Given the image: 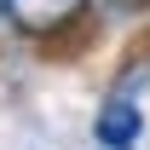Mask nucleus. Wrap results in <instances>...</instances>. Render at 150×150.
<instances>
[{
	"label": "nucleus",
	"mask_w": 150,
	"mask_h": 150,
	"mask_svg": "<svg viewBox=\"0 0 150 150\" xmlns=\"http://www.w3.org/2000/svg\"><path fill=\"white\" fill-rule=\"evenodd\" d=\"M139 6H150V0H139Z\"/></svg>",
	"instance_id": "4"
},
{
	"label": "nucleus",
	"mask_w": 150,
	"mask_h": 150,
	"mask_svg": "<svg viewBox=\"0 0 150 150\" xmlns=\"http://www.w3.org/2000/svg\"><path fill=\"white\" fill-rule=\"evenodd\" d=\"M6 18H12V0H0V23H6Z\"/></svg>",
	"instance_id": "3"
},
{
	"label": "nucleus",
	"mask_w": 150,
	"mask_h": 150,
	"mask_svg": "<svg viewBox=\"0 0 150 150\" xmlns=\"http://www.w3.org/2000/svg\"><path fill=\"white\" fill-rule=\"evenodd\" d=\"M139 133H144V115H139V104H133V98H104V104H98V115H93V139L104 150H133L139 144Z\"/></svg>",
	"instance_id": "2"
},
{
	"label": "nucleus",
	"mask_w": 150,
	"mask_h": 150,
	"mask_svg": "<svg viewBox=\"0 0 150 150\" xmlns=\"http://www.w3.org/2000/svg\"><path fill=\"white\" fill-rule=\"evenodd\" d=\"M93 0H12V29L29 40H64L75 23H87Z\"/></svg>",
	"instance_id": "1"
}]
</instances>
